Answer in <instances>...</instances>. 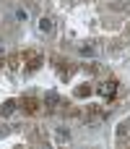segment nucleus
<instances>
[{
    "instance_id": "f257e3e1",
    "label": "nucleus",
    "mask_w": 130,
    "mask_h": 149,
    "mask_svg": "<svg viewBox=\"0 0 130 149\" xmlns=\"http://www.w3.org/2000/svg\"><path fill=\"white\" fill-rule=\"evenodd\" d=\"M36 26H39V31L50 34V31H52V18H47V16H44V18H39V24H36Z\"/></svg>"
},
{
    "instance_id": "f03ea898",
    "label": "nucleus",
    "mask_w": 130,
    "mask_h": 149,
    "mask_svg": "<svg viewBox=\"0 0 130 149\" xmlns=\"http://www.w3.org/2000/svg\"><path fill=\"white\" fill-rule=\"evenodd\" d=\"M16 18H18V21H26V18H29V13H26L23 8H18V10H16Z\"/></svg>"
},
{
    "instance_id": "7ed1b4c3",
    "label": "nucleus",
    "mask_w": 130,
    "mask_h": 149,
    "mask_svg": "<svg viewBox=\"0 0 130 149\" xmlns=\"http://www.w3.org/2000/svg\"><path fill=\"white\" fill-rule=\"evenodd\" d=\"M44 100H47V102H50V105H57V102H60V97H57V94H52V92H50V94H47V97H44Z\"/></svg>"
},
{
    "instance_id": "20e7f679",
    "label": "nucleus",
    "mask_w": 130,
    "mask_h": 149,
    "mask_svg": "<svg viewBox=\"0 0 130 149\" xmlns=\"http://www.w3.org/2000/svg\"><path fill=\"white\" fill-rule=\"evenodd\" d=\"M10 110H13V100H8V102L3 105V113H10Z\"/></svg>"
},
{
    "instance_id": "39448f33",
    "label": "nucleus",
    "mask_w": 130,
    "mask_h": 149,
    "mask_svg": "<svg viewBox=\"0 0 130 149\" xmlns=\"http://www.w3.org/2000/svg\"><path fill=\"white\" fill-rule=\"evenodd\" d=\"M5 131H8V128H5V126H0V136H5Z\"/></svg>"
},
{
    "instance_id": "423d86ee",
    "label": "nucleus",
    "mask_w": 130,
    "mask_h": 149,
    "mask_svg": "<svg viewBox=\"0 0 130 149\" xmlns=\"http://www.w3.org/2000/svg\"><path fill=\"white\" fill-rule=\"evenodd\" d=\"M0 52H3V47H0Z\"/></svg>"
}]
</instances>
